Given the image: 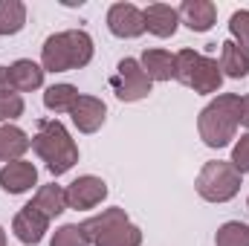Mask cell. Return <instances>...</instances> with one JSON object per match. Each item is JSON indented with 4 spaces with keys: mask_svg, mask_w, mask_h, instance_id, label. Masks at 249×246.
I'll return each mask as SVG.
<instances>
[{
    "mask_svg": "<svg viewBox=\"0 0 249 246\" xmlns=\"http://www.w3.org/2000/svg\"><path fill=\"white\" fill-rule=\"evenodd\" d=\"M238 113H241V96L238 93H217L197 116V133L206 148L220 151L238 139Z\"/></svg>",
    "mask_w": 249,
    "mask_h": 246,
    "instance_id": "1",
    "label": "cell"
},
{
    "mask_svg": "<svg viewBox=\"0 0 249 246\" xmlns=\"http://www.w3.org/2000/svg\"><path fill=\"white\" fill-rule=\"evenodd\" d=\"M32 151L38 154V159L47 165V171L53 177L72 171V165L78 162V145L61 119H41L38 122V133L32 136Z\"/></svg>",
    "mask_w": 249,
    "mask_h": 246,
    "instance_id": "2",
    "label": "cell"
},
{
    "mask_svg": "<svg viewBox=\"0 0 249 246\" xmlns=\"http://www.w3.org/2000/svg\"><path fill=\"white\" fill-rule=\"evenodd\" d=\"M241 180H244V177L235 171L232 162H226V159H209V162L200 168L194 188H197V194H200L206 203H229V200L238 197Z\"/></svg>",
    "mask_w": 249,
    "mask_h": 246,
    "instance_id": "3",
    "label": "cell"
},
{
    "mask_svg": "<svg viewBox=\"0 0 249 246\" xmlns=\"http://www.w3.org/2000/svg\"><path fill=\"white\" fill-rule=\"evenodd\" d=\"M110 90L116 93L119 102H142L151 96L154 90V81L145 75L139 58H122L116 64V72L110 75Z\"/></svg>",
    "mask_w": 249,
    "mask_h": 246,
    "instance_id": "4",
    "label": "cell"
},
{
    "mask_svg": "<svg viewBox=\"0 0 249 246\" xmlns=\"http://www.w3.org/2000/svg\"><path fill=\"white\" fill-rule=\"evenodd\" d=\"M64 191H67V209H75V211H90L107 200V183L96 174L75 177Z\"/></svg>",
    "mask_w": 249,
    "mask_h": 246,
    "instance_id": "5",
    "label": "cell"
},
{
    "mask_svg": "<svg viewBox=\"0 0 249 246\" xmlns=\"http://www.w3.org/2000/svg\"><path fill=\"white\" fill-rule=\"evenodd\" d=\"M107 29L122 41H133L145 35V15L136 3H113L107 9Z\"/></svg>",
    "mask_w": 249,
    "mask_h": 246,
    "instance_id": "6",
    "label": "cell"
},
{
    "mask_svg": "<svg viewBox=\"0 0 249 246\" xmlns=\"http://www.w3.org/2000/svg\"><path fill=\"white\" fill-rule=\"evenodd\" d=\"M50 217L41 211V209H35L32 203H26L15 217H12V232H15V238L20 241V244L26 246H38L44 241V235L50 232Z\"/></svg>",
    "mask_w": 249,
    "mask_h": 246,
    "instance_id": "7",
    "label": "cell"
},
{
    "mask_svg": "<svg viewBox=\"0 0 249 246\" xmlns=\"http://www.w3.org/2000/svg\"><path fill=\"white\" fill-rule=\"evenodd\" d=\"M70 119L78 133H96L107 119V105L99 96H78V102L70 110Z\"/></svg>",
    "mask_w": 249,
    "mask_h": 246,
    "instance_id": "8",
    "label": "cell"
},
{
    "mask_svg": "<svg viewBox=\"0 0 249 246\" xmlns=\"http://www.w3.org/2000/svg\"><path fill=\"white\" fill-rule=\"evenodd\" d=\"M32 185H38V168H35V162L15 159V162H6L0 168V188L6 194L18 197V194L32 191Z\"/></svg>",
    "mask_w": 249,
    "mask_h": 246,
    "instance_id": "9",
    "label": "cell"
},
{
    "mask_svg": "<svg viewBox=\"0 0 249 246\" xmlns=\"http://www.w3.org/2000/svg\"><path fill=\"white\" fill-rule=\"evenodd\" d=\"M145 15V32H151L154 38H174L177 26H180V12L168 3H148L142 9Z\"/></svg>",
    "mask_w": 249,
    "mask_h": 246,
    "instance_id": "10",
    "label": "cell"
},
{
    "mask_svg": "<svg viewBox=\"0 0 249 246\" xmlns=\"http://www.w3.org/2000/svg\"><path fill=\"white\" fill-rule=\"evenodd\" d=\"M177 12L180 23H186L191 32H209L217 23V6L212 0H183Z\"/></svg>",
    "mask_w": 249,
    "mask_h": 246,
    "instance_id": "11",
    "label": "cell"
},
{
    "mask_svg": "<svg viewBox=\"0 0 249 246\" xmlns=\"http://www.w3.org/2000/svg\"><path fill=\"white\" fill-rule=\"evenodd\" d=\"M220 84H223V72H220L217 58L200 53V61H197L191 78H188V87L200 96H214V93H220Z\"/></svg>",
    "mask_w": 249,
    "mask_h": 246,
    "instance_id": "12",
    "label": "cell"
},
{
    "mask_svg": "<svg viewBox=\"0 0 249 246\" xmlns=\"http://www.w3.org/2000/svg\"><path fill=\"white\" fill-rule=\"evenodd\" d=\"M41 67H44V72H70L72 70V55H70V44H67L64 32H55L44 41Z\"/></svg>",
    "mask_w": 249,
    "mask_h": 246,
    "instance_id": "13",
    "label": "cell"
},
{
    "mask_svg": "<svg viewBox=\"0 0 249 246\" xmlns=\"http://www.w3.org/2000/svg\"><path fill=\"white\" fill-rule=\"evenodd\" d=\"M9 75H12V87L15 93H35L44 87V67L35 64L32 58H18V61L9 67Z\"/></svg>",
    "mask_w": 249,
    "mask_h": 246,
    "instance_id": "14",
    "label": "cell"
},
{
    "mask_svg": "<svg viewBox=\"0 0 249 246\" xmlns=\"http://www.w3.org/2000/svg\"><path fill=\"white\" fill-rule=\"evenodd\" d=\"M32 148V139L23 127L18 124H0V162H15L23 159V154Z\"/></svg>",
    "mask_w": 249,
    "mask_h": 246,
    "instance_id": "15",
    "label": "cell"
},
{
    "mask_svg": "<svg viewBox=\"0 0 249 246\" xmlns=\"http://www.w3.org/2000/svg\"><path fill=\"white\" fill-rule=\"evenodd\" d=\"M139 64H142V70H145V75L151 81H171V78H177V61H174V55L168 50H160V47L145 50Z\"/></svg>",
    "mask_w": 249,
    "mask_h": 246,
    "instance_id": "16",
    "label": "cell"
},
{
    "mask_svg": "<svg viewBox=\"0 0 249 246\" xmlns=\"http://www.w3.org/2000/svg\"><path fill=\"white\" fill-rule=\"evenodd\" d=\"M217 64H220L223 78H235V81H241V78H247L249 75V53L247 50H241L232 38L220 44V61Z\"/></svg>",
    "mask_w": 249,
    "mask_h": 246,
    "instance_id": "17",
    "label": "cell"
},
{
    "mask_svg": "<svg viewBox=\"0 0 249 246\" xmlns=\"http://www.w3.org/2000/svg\"><path fill=\"white\" fill-rule=\"evenodd\" d=\"M32 206L41 209L50 220L61 217L64 211H67V191H64V185H58V183L41 185V188L35 191V197H32Z\"/></svg>",
    "mask_w": 249,
    "mask_h": 246,
    "instance_id": "18",
    "label": "cell"
},
{
    "mask_svg": "<svg viewBox=\"0 0 249 246\" xmlns=\"http://www.w3.org/2000/svg\"><path fill=\"white\" fill-rule=\"evenodd\" d=\"M64 38L70 44V55H72V70H81L93 61L96 55V44L90 38V32L84 29H64Z\"/></svg>",
    "mask_w": 249,
    "mask_h": 246,
    "instance_id": "19",
    "label": "cell"
},
{
    "mask_svg": "<svg viewBox=\"0 0 249 246\" xmlns=\"http://www.w3.org/2000/svg\"><path fill=\"white\" fill-rule=\"evenodd\" d=\"M93 246H142V229L136 223H130V217H127V220L113 223Z\"/></svg>",
    "mask_w": 249,
    "mask_h": 246,
    "instance_id": "20",
    "label": "cell"
},
{
    "mask_svg": "<svg viewBox=\"0 0 249 246\" xmlns=\"http://www.w3.org/2000/svg\"><path fill=\"white\" fill-rule=\"evenodd\" d=\"M119 220H127V211L119 209V206H110V209H102V214H93V217H87L84 223H81V229H84V235H87V241L90 244H96L113 223H119Z\"/></svg>",
    "mask_w": 249,
    "mask_h": 246,
    "instance_id": "21",
    "label": "cell"
},
{
    "mask_svg": "<svg viewBox=\"0 0 249 246\" xmlns=\"http://www.w3.org/2000/svg\"><path fill=\"white\" fill-rule=\"evenodd\" d=\"M78 87L75 84H53V87H47L44 90V107L50 110V113H70L72 110V105L78 102Z\"/></svg>",
    "mask_w": 249,
    "mask_h": 246,
    "instance_id": "22",
    "label": "cell"
},
{
    "mask_svg": "<svg viewBox=\"0 0 249 246\" xmlns=\"http://www.w3.org/2000/svg\"><path fill=\"white\" fill-rule=\"evenodd\" d=\"M26 26V3L23 0H0V35H18Z\"/></svg>",
    "mask_w": 249,
    "mask_h": 246,
    "instance_id": "23",
    "label": "cell"
},
{
    "mask_svg": "<svg viewBox=\"0 0 249 246\" xmlns=\"http://www.w3.org/2000/svg\"><path fill=\"white\" fill-rule=\"evenodd\" d=\"M214 246H249V226L244 220H226L214 232Z\"/></svg>",
    "mask_w": 249,
    "mask_h": 246,
    "instance_id": "24",
    "label": "cell"
},
{
    "mask_svg": "<svg viewBox=\"0 0 249 246\" xmlns=\"http://www.w3.org/2000/svg\"><path fill=\"white\" fill-rule=\"evenodd\" d=\"M50 246H93V244L87 241L81 223H64V226H58V229L53 232Z\"/></svg>",
    "mask_w": 249,
    "mask_h": 246,
    "instance_id": "25",
    "label": "cell"
},
{
    "mask_svg": "<svg viewBox=\"0 0 249 246\" xmlns=\"http://www.w3.org/2000/svg\"><path fill=\"white\" fill-rule=\"evenodd\" d=\"M229 35H232V41H235L241 50L249 53V9L232 12V18H229Z\"/></svg>",
    "mask_w": 249,
    "mask_h": 246,
    "instance_id": "26",
    "label": "cell"
},
{
    "mask_svg": "<svg viewBox=\"0 0 249 246\" xmlns=\"http://www.w3.org/2000/svg\"><path fill=\"white\" fill-rule=\"evenodd\" d=\"M26 110V102L20 93H9V96H0V124H15Z\"/></svg>",
    "mask_w": 249,
    "mask_h": 246,
    "instance_id": "27",
    "label": "cell"
},
{
    "mask_svg": "<svg viewBox=\"0 0 249 246\" xmlns=\"http://www.w3.org/2000/svg\"><path fill=\"white\" fill-rule=\"evenodd\" d=\"M174 61H177V81L188 87V78L200 61V53L197 50H180V53H174Z\"/></svg>",
    "mask_w": 249,
    "mask_h": 246,
    "instance_id": "28",
    "label": "cell"
},
{
    "mask_svg": "<svg viewBox=\"0 0 249 246\" xmlns=\"http://www.w3.org/2000/svg\"><path fill=\"white\" fill-rule=\"evenodd\" d=\"M232 165H235V171L244 177L249 174V133H241V139H235V145H232V159H229Z\"/></svg>",
    "mask_w": 249,
    "mask_h": 246,
    "instance_id": "29",
    "label": "cell"
},
{
    "mask_svg": "<svg viewBox=\"0 0 249 246\" xmlns=\"http://www.w3.org/2000/svg\"><path fill=\"white\" fill-rule=\"evenodd\" d=\"M9 93H15L12 75H9V67H0V96H9Z\"/></svg>",
    "mask_w": 249,
    "mask_h": 246,
    "instance_id": "30",
    "label": "cell"
},
{
    "mask_svg": "<svg viewBox=\"0 0 249 246\" xmlns=\"http://www.w3.org/2000/svg\"><path fill=\"white\" fill-rule=\"evenodd\" d=\"M238 122H241V127H247V133H249V93L247 96H241V113H238Z\"/></svg>",
    "mask_w": 249,
    "mask_h": 246,
    "instance_id": "31",
    "label": "cell"
},
{
    "mask_svg": "<svg viewBox=\"0 0 249 246\" xmlns=\"http://www.w3.org/2000/svg\"><path fill=\"white\" fill-rule=\"evenodd\" d=\"M0 246H9L6 244V229H3V226H0Z\"/></svg>",
    "mask_w": 249,
    "mask_h": 246,
    "instance_id": "32",
    "label": "cell"
},
{
    "mask_svg": "<svg viewBox=\"0 0 249 246\" xmlns=\"http://www.w3.org/2000/svg\"><path fill=\"white\" fill-rule=\"evenodd\" d=\"M247 209H249V197H247Z\"/></svg>",
    "mask_w": 249,
    "mask_h": 246,
    "instance_id": "33",
    "label": "cell"
}]
</instances>
